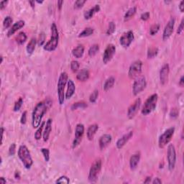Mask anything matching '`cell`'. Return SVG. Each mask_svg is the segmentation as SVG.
<instances>
[{"mask_svg":"<svg viewBox=\"0 0 184 184\" xmlns=\"http://www.w3.org/2000/svg\"><path fill=\"white\" fill-rule=\"evenodd\" d=\"M51 105L52 101L49 99L37 104L32 114V125L33 128H38L41 125L43 116Z\"/></svg>","mask_w":184,"mask_h":184,"instance_id":"1","label":"cell"},{"mask_svg":"<svg viewBox=\"0 0 184 184\" xmlns=\"http://www.w3.org/2000/svg\"><path fill=\"white\" fill-rule=\"evenodd\" d=\"M58 40H59V35H58V28L55 23L53 22L51 25V38L50 41L44 45L43 49L48 52L54 51L58 47Z\"/></svg>","mask_w":184,"mask_h":184,"instance_id":"2","label":"cell"},{"mask_svg":"<svg viewBox=\"0 0 184 184\" xmlns=\"http://www.w3.org/2000/svg\"><path fill=\"white\" fill-rule=\"evenodd\" d=\"M18 157L20 159L23 165L26 169H30L32 167L33 161L30 155V153L26 145H22L18 150Z\"/></svg>","mask_w":184,"mask_h":184,"instance_id":"3","label":"cell"},{"mask_svg":"<svg viewBox=\"0 0 184 184\" xmlns=\"http://www.w3.org/2000/svg\"><path fill=\"white\" fill-rule=\"evenodd\" d=\"M68 76L67 73L63 72L61 73L59 76V79L58 82V102L60 105H63L65 101V95H64V90L65 86L66 83H68Z\"/></svg>","mask_w":184,"mask_h":184,"instance_id":"4","label":"cell"},{"mask_svg":"<svg viewBox=\"0 0 184 184\" xmlns=\"http://www.w3.org/2000/svg\"><path fill=\"white\" fill-rule=\"evenodd\" d=\"M157 99H158V96L157 94H153L148 98V99L145 101L144 106L142 109L141 112L143 115H148L150 113L155 109L156 105H157Z\"/></svg>","mask_w":184,"mask_h":184,"instance_id":"5","label":"cell"},{"mask_svg":"<svg viewBox=\"0 0 184 184\" xmlns=\"http://www.w3.org/2000/svg\"><path fill=\"white\" fill-rule=\"evenodd\" d=\"M101 159H97L92 164L90 168L89 174V181L91 183H95L98 178V176L99 174L101 168Z\"/></svg>","mask_w":184,"mask_h":184,"instance_id":"6","label":"cell"},{"mask_svg":"<svg viewBox=\"0 0 184 184\" xmlns=\"http://www.w3.org/2000/svg\"><path fill=\"white\" fill-rule=\"evenodd\" d=\"M175 132V127L168 128L160 136L158 140V145L160 148H165L167 144L169 143Z\"/></svg>","mask_w":184,"mask_h":184,"instance_id":"7","label":"cell"},{"mask_svg":"<svg viewBox=\"0 0 184 184\" xmlns=\"http://www.w3.org/2000/svg\"><path fill=\"white\" fill-rule=\"evenodd\" d=\"M147 86L146 78L144 76H139L136 78L135 81L134 82V84L132 86V92L134 96H137V94L142 92L145 89Z\"/></svg>","mask_w":184,"mask_h":184,"instance_id":"8","label":"cell"},{"mask_svg":"<svg viewBox=\"0 0 184 184\" xmlns=\"http://www.w3.org/2000/svg\"><path fill=\"white\" fill-rule=\"evenodd\" d=\"M167 159L168 163V169L173 171L176 163V148L173 144H169L167 150Z\"/></svg>","mask_w":184,"mask_h":184,"instance_id":"9","label":"cell"},{"mask_svg":"<svg viewBox=\"0 0 184 184\" xmlns=\"http://www.w3.org/2000/svg\"><path fill=\"white\" fill-rule=\"evenodd\" d=\"M142 67H143V62L141 61L138 60V61L133 62L129 66V71H128V76L129 78L132 79L139 76L142 71Z\"/></svg>","mask_w":184,"mask_h":184,"instance_id":"10","label":"cell"},{"mask_svg":"<svg viewBox=\"0 0 184 184\" xmlns=\"http://www.w3.org/2000/svg\"><path fill=\"white\" fill-rule=\"evenodd\" d=\"M84 126L82 124H78L76 127L75 129V137H74L73 142L72 148H75L81 143L83 137V134H84Z\"/></svg>","mask_w":184,"mask_h":184,"instance_id":"11","label":"cell"},{"mask_svg":"<svg viewBox=\"0 0 184 184\" xmlns=\"http://www.w3.org/2000/svg\"><path fill=\"white\" fill-rule=\"evenodd\" d=\"M134 33H133L132 31L129 30L123 34L122 36L120 38V43L123 48H129V46L130 45L131 43H132V41H134Z\"/></svg>","mask_w":184,"mask_h":184,"instance_id":"12","label":"cell"},{"mask_svg":"<svg viewBox=\"0 0 184 184\" xmlns=\"http://www.w3.org/2000/svg\"><path fill=\"white\" fill-rule=\"evenodd\" d=\"M116 52V47L113 44H109L106 46V49H105L104 52L103 54V62L104 63L106 64L109 63L111 60L112 59L113 56L115 54Z\"/></svg>","mask_w":184,"mask_h":184,"instance_id":"13","label":"cell"},{"mask_svg":"<svg viewBox=\"0 0 184 184\" xmlns=\"http://www.w3.org/2000/svg\"><path fill=\"white\" fill-rule=\"evenodd\" d=\"M175 25V19L174 17H171L170 20L168 22L167 24L165 25V28H164L163 33V40L164 41H167L171 35L174 32V28Z\"/></svg>","mask_w":184,"mask_h":184,"instance_id":"14","label":"cell"},{"mask_svg":"<svg viewBox=\"0 0 184 184\" xmlns=\"http://www.w3.org/2000/svg\"><path fill=\"white\" fill-rule=\"evenodd\" d=\"M140 105H141V99H137L135 101L132 105H130L127 110V117H129V119L134 118V116L136 115L139 109H140Z\"/></svg>","mask_w":184,"mask_h":184,"instance_id":"15","label":"cell"},{"mask_svg":"<svg viewBox=\"0 0 184 184\" xmlns=\"http://www.w3.org/2000/svg\"><path fill=\"white\" fill-rule=\"evenodd\" d=\"M169 65L168 63H165L162 66L161 69L160 71V80L161 84H165L168 81V75H169Z\"/></svg>","mask_w":184,"mask_h":184,"instance_id":"16","label":"cell"},{"mask_svg":"<svg viewBox=\"0 0 184 184\" xmlns=\"http://www.w3.org/2000/svg\"><path fill=\"white\" fill-rule=\"evenodd\" d=\"M112 135L109 134H104L100 137L99 144V148L101 150H104L109 145V144L112 142Z\"/></svg>","mask_w":184,"mask_h":184,"instance_id":"17","label":"cell"},{"mask_svg":"<svg viewBox=\"0 0 184 184\" xmlns=\"http://www.w3.org/2000/svg\"><path fill=\"white\" fill-rule=\"evenodd\" d=\"M132 136H133L132 132H129L127 133V134H124L121 138H120L118 140H117V143H116L117 148H118V149H121V148H122L125 145V144L129 141V140L132 137Z\"/></svg>","mask_w":184,"mask_h":184,"instance_id":"18","label":"cell"},{"mask_svg":"<svg viewBox=\"0 0 184 184\" xmlns=\"http://www.w3.org/2000/svg\"><path fill=\"white\" fill-rule=\"evenodd\" d=\"M24 24H25V22H24V21H23V20H19L17 22H15V24H14L13 25L10 27V30H8V32H7V36L8 37V38H10V37L12 36V35H14L17 31L19 30L20 29L22 28V27H24Z\"/></svg>","mask_w":184,"mask_h":184,"instance_id":"19","label":"cell"},{"mask_svg":"<svg viewBox=\"0 0 184 184\" xmlns=\"http://www.w3.org/2000/svg\"><path fill=\"white\" fill-rule=\"evenodd\" d=\"M52 120H51V119H48V121L46 122V123H45L44 132H43V140H44L45 142H47L48 140L49 137H50V132H51V130H52Z\"/></svg>","mask_w":184,"mask_h":184,"instance_id":"20","label":"cell"},{"mask_svg":"<svg viewBox=\"0 0 184 184\" xmlns=\"http://www.w3.org/2000/svg\"><path fill=\"white\" fill-rule=\"evenodd\" d=\"M68 89L67 92L66 93V96H65V98L66 99H69L72 97V96L73 95L74 93L76 91V86L75 83H73V81L71 79L68 80Z\"/></svg>","mask_w":184,"mask_h":184,"instance_id":"21","label":"cell"},{"mask_svg":"<svg viewBox=\"0 0 184 184\" xmlns=\"http://www.w3.org/2000/svg\"><path fill=\"white\" fill-rule=\"evenodd\" d=\"M99 11H100V6L98 5V4H96L94 7H92V8H91L90 10L86 11V12H84L83 16H84L85 20L91 19V18H92L96 13L99 12Z\"/></svg>","mask_w":184,"mask_h":184,"instance_id":"22","label":"cell"},{"mask_svg":"<svg viewBox=\"0 0 184 184\" xmlns=\"http://www.w3.org/2000/svg\"><path fill=\"white\" fill-rule=\"evenodd\" d=\"M140 160V153H136L133 155L131 156L130 160H129V166H130V169L132 171L136 169V168L137 167L139 162Z\"/></svg>","mask_w":184,"mask_h":184,"instance_id":"23","label":"cell"},{"mask_svg":"<svg viewBox=\"0 0 184 184\" xmlns=\"http://www.w3.org/2000/svg\"><path fill=\"white\" fill-rule=\"evenodd\" d=\"M99 129V126L97 124H94V125H91L87 130V137L89 140H92L94 139V135H95L96 132H97Z\"/></svg>","mask_w":184,"mask_h":184,"instance_id":"24","label":"cell"},{"mask_svg":"<svg viewBox=\"0 0 184 184\" xmlns=\"http://www.w3.org/2000/svg\"><path fill=\"white\" fill-rule=\"evenodd\" d=\"M84 53V47L82 45H78L76 48L72 50V54L75 58H81Z\"/></svg>","mask_w":184,"mask_h":184,"instance_id":"25","label":"cell"},{"mask_svg":"<svg viewBox=\"0 0 184 184\" xmlns=\"http://www.w3.org/2000/svg\"><path fill=\"white\" fill-rule=\"evenodd\" d=\"M89 78V72L87 69H83L76 76V78L79 81H86Z\"/></svg>","mask_w":184,"mask_h":184,"instance_id":"26","label":"cell"},{"mask_svg":"<svg viewBox=\"0 0 184 184\" xmlns=\"http://www.w3.org/2000/svg\"><path fill=\"white\" fill-rule=\"evenodd\" d=\"M36 43L37 41L35 38H32V39L30 40V41L29 42V43L27 44V48H26V50H27V53L29 55H32L33 53L34 50L35 49V46H36Z\"/></svg>","mask_w":184,"mask_h":184,"instance_id":"27","label":"cell"},{"mask_svg":"<svg viewBox=\"0 0 184 184\" xmlns=\"http://www.w3.org/2000/svg\"><path fill=\"white\" fill-rule=\"evenodd\" d=\"M136 12H137V8L135 7H131L130 9H129L127 12L125 13V17H124V20L125 22L129 20L131 18H132L134 16V15L136 14Z\"/></svg>","mask_w":184,"mask_h":184,"instance_id":"28","label":"cell"},{"mask_svg":"<svg viewBox=\"0 0 184 184\" xmlns=\"http://www.w3.org/2000/svg\"><path fill=\"white\" fill-rule=\"evenodd\" d=\"M114 83H115V78L114 77L111 76L109 78H107L106 81H105L104 84V91L106 92V91L112 89L113 86H114Z\"/></svg>","mask_w":184,"mask_h":184,"instance_id":"29","label":"cell"},{"mask_svg":"<svg viewBox=\"0 0 184 184\" xmlns=\"http://www.w3.org/2000/svg\"><path fill=\"white\" fill-rule=\"evenodd\" d=\"M45 122H43L41 123V125H40L39 127H38V129H37L36 132H35V140H39L41 138L42 134H43V129H44V127H45Z\"/></svg>","mask_w":184,"mask_h":184,"instance_id":"30","label":"cell"},{"mask_svg":"<svg viewBox=\"0 0 184 184\" xmlns=\"http://www.w3.org/2000/svg\"><path fill=\"white\" fill-rule=\"evenodd\" d=\"M94 33V29L92 27H86L83 30L81 33L78 35V38H86L92 35Z\"/></svg>","mask_w":184,"mask_h":184,"instance_id":"31","label":"cell"},{"mask_svg":"<svg viewBox=\"0 0 184 184\" xmlns=\"http://www.w3.org/2000/svg\"><path fill=\"white\" fill-rule=\"evenodd\" d=\"M27 41V35L24 32H20L16 37V42L19 45H22Z\"/></svg>","mask_w":184,"mask_h":184,"instance_id":"32","label":"cell"},{"mask_svg":"<svg viewBox=\"0 0 184 184\" xmlns=\"http://www.w3.org/2000/svg\"><path fill=\"white\" fill-rule=\"evenodd\" d=\"M99 50V45L97 44H94L93 45L92 47L89 48V51H88V53H89V55L90 57H93L97 53Z\"/></svg>","mask_w":184,"mask_h":184,"instance_id":"33","label":"cell"},{"mask_svg":"<svg viewBox=\"0 0 184 184\" xmlns=\"http://www.w3.org/2000/svg\"><path fill=\"white\" fill-rule=\"evenodd\" d=\"M157 53H158V48H150L148 50V58H154L157 55Z\"/></svg>","mask_w":184,"mask_h":184,"instance_id":"34","label":"cell"},{"mask_svg":"<svg viewBox=\"0 0 184 184\" xmlns=\"http://www.w3.org/2000/svg\"><path fill=\"white\" fill-rule=\"evenodd\" d=\"M116 30V24L114 22H110L109 24V27H108L107 30H106V35H112Z\"/></svg>","mask_w":184,"mask_h":184,"instance_id":"35","label":"cell"},{"mask_svg":"<svg viewBox=\"0 0 184 184\" xmlns=\"http://www.w3.org/2000/svg\"><path fill=\"white\" fill-rule=\"evenodd\" d=\"M13 22V20L11 17L10 16H7L5 17V19L4 20V22H3V26H4V29H7L12 25V23Z\"/></svg>","mask_w":184,"mask_h":184,"instance_id":"36","label":"cell"},{"mask_svg":"<svg viewBox=\"0 0 184 184\" xmlns=\"http://www.w3.org/2000/svg\"><path fill=\"white\" fill-rule=\"evenodd\" d=\"M87 107V104L86 103H85L84 101H79V102L74 103L71 106V109L72 110H75L77 109L78 108H85Z\"/></svg>","mask_w":184,"mask_h":184,"instance_id":"37","label":"cell"},{"mask_svg":"<svg viewBox=\"0 0 184 184\" xmlns=\"http://www.w3.org/2000/svg\"><path fill=\"white\" fill-rule=\"evenodd\" d=\"M80 64L79 62L77 61H72L71 63V69L73 73H76L78 71V70L79 69Z\"/></svg>","mask_w":184,"mask_h":184,"instance_id":"38","label":"cell"},{"mask_svg":"<svg viewBox=\"0 0 184 184\" xmlns=\"http://www.w3.org/2000/svg\"><path fill=\"white\" fill-rule=\"evenodd\" d=\"M98 96H99V91L98 90H94V92H92V94H91L90 97H89V101H90L91 103H95L97 101V99H98Z\"/></svg>","mask_w":184,"mask_h":184,"instance_id":"39","label":"cell"},{"mask_svg":"<svg viewBox=\"0 0 184 184\" xmlns=\"http://www.w3.org/2000/svg\"><path fill=\"white\" fill-rule=\"evenodd\" d=\"M41 153L44 157L45 160L46 162H48L50 160V151L48 148H42Z\"/></svg>","mask_w":184,"mask_h":184,"instance_id":"40","label":"cell"},{"mask_svg":"<svg viewBox=\"0 0 184 184\" xmlns=\"http://www.w3.org/2000/svg\"><path fill=\"white\" fill-rule=\"evenodd\" d=\"M159 30H160V25L158 24H153L150 27V34L151 35H155L157 33Z\"/></svg>","mask_w":184,"mask_h":184,"instance_id":"41","label":"cell"},{"mask_svg":"<svg viewBox=\"0 0 184 184\" xmlns=\"http://www.w3.org/2000/svg\"><path fill=\"white\" fill-rule=\"evenodd\" d=\"M22 104H23V99L22 98H20L19 99L17 100V101H16L15 104V106H14V112H17L20 109V108L22 106Z\"/></svg>","mask_w":184,"mask_h":184,"instance_id":"42","label":"cell"},{"mask_svg":"<svg viewBox=\"0 0 184 184\" xmlns=\"http://www.w3.org/2000/svg\"><path fill=\"white\" fill-rule=\"evenodd\" d=\"M56 183H65V184H68L70 183V180H69V178L66 176H61L58 180L55 181Z\"/></svg>","mask_w":184,"mask_h":184,"instance_id":"43","label":"cell"},{"mask_svg":"<svg viewBox=\"0 0 184 184\" xmlns=\"http://www.w3.org/2000/svg\"><path fill=\"white\" fill-rule=\"evenodd\" d=\"M85 3H86V1H85V0H77V1H76L75 3H74V9L78 10V9L81 8Z\"/></svg>","mask_w":184,"mask_h":184,"instance_id":"44","label":"cell"},{"mask_svg":"<svg viewBox=\"0 0 184 184\" xmlns=\"http://www.w3.org/2000/svg\"><path fill=\"white\" fill-rule=\"evenodd\" d=\"M178 114L179 111L177 108H173L171 110V112H170V117H171V118H177V117H178Z\"/></svg>","mask_w":184,"mask_h":184,"instance_id":"45","label":"cell"},{"mask_svg":"<svg viewBox=\"0 0 184 184\" xmlns=\"http://www.w3.org/2000/svg\"><path fill=\"white\" fill-rule=\"evenodd\" d=\"M45 35L44 32H41L39 35V39H38V45L40 46L43 45V44L45 43Z\"/></svg>","mask_w":184,"mask_h":184,"instance_id":"46","label":"cell"},{"mask_svg":"<svg viewBox=\"0 0 184 184\" xmlns=\"http://www.w3.org/2000/svg\"><path fill=\"white\" fill-rule=\"evenodd\" d=\"M15 152H16V145L15 143H12L9 148V155L10 156L14 155L15 154Z\"/></svg>","mask_w":184,"mask_h":184,"instance_id":"47","label":"cell"},{"mask_svg":"<svg viewBox=\"0 0 184 184\" xmlns=\"http://www.w3.org/2000/svg\"><path fill=\"white\" fill-rule=\"evenodd\" d=\"M26 122H27V112H24L22 114L20 122L22 125H25Z\"/></svg>","mask_w":184,"mask_h":184,"instance_id":"48","label":"cell"},{"mask_svg":"<svg viewBox=\"0 0 184 184\" xmlns=\"http://www.w3.org/2000/svg\"><path fill=\"white\" fill-rule=\"evenodd\" d=\"M140 18H141L142 20L147 21L150 18V13L148 12H145V13H143L141 15V16H140Z\"/></svg>","mask_w":184,"mask_h":184,"instance_id":"49","label":"cell"},{"mask_svg":"<svg viewBox=\"0 0 184 184\" xmlns=\"http://www.w3.org/2000/svg\"><path fill=\"white\" fill-rule=\"evenodd\" d=\"M183 24H184V19H182L180 25H179V27H178V30H177L178 35H180V34H181L182 31H183Z\"/></svg>","mask_w":184,"mask_h":184,"instance_id":"50","label":"cell"},{"mask_svg":"<svg viewBox=\"0 0 184 184\" xmlns=\"http://www.w3.org/2000/svg\"><path fill=\"white\" fill-rule=\"evenodd\" d=\"M7 4H8V1H1V2H0V10H4Z\"/></svg>","mask_w":184,"mask_h":184,"instance_id":"51","label":"cell"},{"mask_svg":"<svg viewBox=\"0 0 184 184\" xmlns=\"http://www.w3.org/2000/svg\"><path fill=\"white\" fill-rule=\"evenodd\" d=\"M179 10L181 12H183L184 11V1H181L179 4Z\"/></svg>","mask_w":184,"mask_h":184,"instance_id":"52","label":"cell"},{"mask_svg":"<svg viewBox=\"0 0 184 184\" xmlns=\"http://www.w3.org/2000/svg\"><path fill=\"white\" fill-rule=\"evenodd\" d=\"M152 183L153 184H157V183L160 184V183H162V181L159 178H154V180L153 181Z\"/></svg>","mask_w":184,"mask_h":184,"instance_id":"53","label":"cell"},{"mask_svg":"<svg viewBox=\"0 0 184 184\" xmlns=\"http://www.w3.org/2000/svg\"><path fill=\"white\" fill-rule=\"evenodd\" d=\"M63 1H62V0L58 1V9H59V10H61L62 6H63Z\"/></svg>","mask_w":184,"mask_h":184,"instance_id":"54","label":"cell"},{"mask_svg":"<svg viewBox=\"0 0 184 184\" xmlns=\"http://www.w3.org/2000/svg\"><path fill=\"white\" fill-rule=\"evenodd\" d=\"M6 183H7V181H6V179L4 178V177L0 178V183H1V184H5Z\"/></svg>","mask_w":184,"mask_h":184,"instance_id":"55","label":"cell"},{"mask_svg":"<svg viewBox=\"0 0 184 184\" xmlns=\"http://www.w3.org/2000/svg\"><path fill=\"white\" fill-rule=\"evenodd\" d=\"M179 85H180L181 86H182L183 87V85H184V81H183V76H181V78L180 79V81H179Z\"/></svg>","mask_w":184,"mask_h":184,"instance_id":"56","label":"cell"},{"mask_svg":"<svg viewBox=\"0 0 184 184\" xmlns=\"http://www.w3.org/2000/svg\"><path fill=\"white\" fill-rule=\"evenodd\" d=\"M151 182V177H148L146 178V180L144 181V183H150Z\"/></svg>","mask_w":184,"mask_h":184,"instance_id":"57","label":"cell"},{"mask_svg":"<svg viewBox=\"0 0 184 184\" xmlns=\"http://www.w3.org/2000/svg\"><path fill=\"white\" fill-rule=\"evenodd\" d=\"M35 1H29V4H30L31 7H32V8H34L35 7Z\"/></svg>","mask_w":184,"mask_h":184,"instance_id":"58","label":"cell"},{"mask_svg":"<svg viewBox=\"0 0 184 184\" xmlns=\"http://www.w3.org/2000/svg\"><path fill=\"white\" fill-rule=\"evenodd\" d=\"M15 178L16 179H20V174L18 172H16L15 174Z\"/></svg>","mask_w":184,"mask_h":184,"instance_id":"59","label":"cell"},{"mask_svg":"<svg viewBox=\"0 0 184 184\" xmlns=\"http://www.w3.org/2000/svg\"><path fill=\"white\" fill-rule=\"evenodd\" d=\"M36 2L38 3V4H42V3L43 2V1H36Z\"/></svg>","mask_w":184,"mask_h":184,"instance_id":"60","label":"cell"},{"mask_svg":"<svg viewBox=\"0 0 184 184\" xmlns=\"http://www.w3.org/2000/svg\"><path fill=\"white\" fill-rule=\"evenodd\" d=\"M3 62V57L1 56V63Z\"/></svg>","mask_w":184,"mask_h":184,"instance_id":"61","label":"cell"}]
</instances>
